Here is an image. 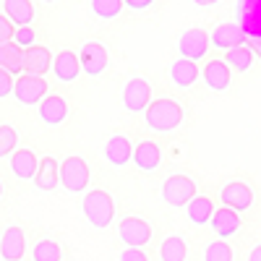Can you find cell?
Instances as JSON below:
<instances>
[{"label":"cell","mask_w":261,"mask_h":261,"mask_svg":"<svg viewBox=\"0 0 261 261\" xmlns=\"http://www.w3.org/2000/svg\"><path fill=\"white\" fill-rule=\"evenodd\" d=\"M53 73H55V79L63 81V84L76 81L79 73H81V60H79V55L71 53V50L58 53V55L53 58Z\"/></svg>","instance_id":"2e32d148"},{"label":"cell","mask_w":261,"mask_h":261,"mask_svg":"<svg viewBox=\"0 0 261 261\" xmlns=\"http://www.w3.org/2000/svg\"><path fill=\"white\" fill-rule=\"evenodd\" d=\"M92 11L102 21H113L123 11V0H92Z\"/></svg>","instance_id":"f1b7e54d"},{"label":"cell","mask_w":261,"mask_h":261,"mask_svg":"<svg viewBox=\"0 0 261 261\" xmlns=\"http://www.w3.org/2000/svg\"><path fill=\"white\" fill-rule=\"evenodd\" d=\"M204 261H232V248L227 241H214L204 251Z\"/></svg>","instance_id":"4dcf8cb0"},{"label":"cell","mask_w":261,"mask_h":261,"mask_svg":"<svg viewBox=\"0 0 261 261\" xmlns=\"http://www.w3.org/2000/svg\"><path fill=\"white\" fill-rule=\"evenodd\" d=\"M27 253V235L21 227H8L0 238V258L3 261H21Z\"/></svg>","instance_id":"4fadbf2b"},{"label":"cell","mask_w":261,"mask_h":261,"mask_svg":"<svg viewBox=\"0 0 261 261\" xmlns=\"http://www.w3.org/2000/svg\"><path fill=\"white\" fill-rule=\"evenodd\" d=\"M199 76H201V71H199V65H196L193 60L180 58V60H175V63L170 65V79H172V84H175V86H180V89L193 86L196 81H199Z\"/></svg>","instance_id":"603a6c76"},{"label":"cell","mask_w":261,"mask_h":261,"mask_svg":"<svg viewBox=\"0 0 261 261\" xmlns=\"http://www.w3.org/2000/svg\"><path fill=\"white\" fill-rule=\"evenodd\" d=\"M246 37H261V0H238V21Z\"/></svg>","instance_id":"8fae6325"},{"label":"cell","mask_w":261,"mask_h":261,"mask_svg":"<svg viewBox=\"0 0 261 261\" xmlns=\"http://www.w3.org/2000/svg\"><path fill=\"white\" fill-rule=\"evenodd\" d=\"M186 209H188V220H191L193 225H206V222H212V217H214V212H217L209 196H196V199H193Z\"/></svg>","instance_id":"484cf974"},{"label":"cell","mask_w":261,"mask_h":261,"mask_svg":"<svg viewBox=\"0 0 261 261\" xmlns=\"http://www.w3.org/2000/svg\"><path fill=\"white\" fill-rule=\"evenodd\" d=\"M201 76H204L206 86H209V89H214V92H225L227 86H230V79H232L230 65H227L225 60H209V63L204 65Z\"/></svg>","instance_id":"ffe728a7"},{"label":"cell","mask_w":261,"mask_h":261,"mask_svg":"<svg viewBox=\"0 0 261 261\" xmlns=\"http://www.w3.org/2000/svg\"><path fill=\"white\" fill-rule=\"evenodd\" d=\"M118 235L128 248H144L151 241V225L141 217H123L118 225Z\"/></svg>","instance_id":"5b68a950"},{"label":"cell","mask_w":261,"mask_h":261,"mask_svg":"<svg viewBox=\"0 0 261 261\" xmlns=\"http://www.w3.org/2000/svg\"><path fill=\"white\" fill-rule=\"evenodd\" d=\"M13 34H16V27L11 24V18L3 13V16H0V45H8V42H13Z\"/></svg>","instance_id":"836d02e7"},{"label":"cell","mask_w":261,"mask_h":261,"mask_svg":"<svg viewBox=\"0 0 261 261\" xmlns=\"http://www.w3.org/2000/svg\"><path fill=\"white\" fill-rule=\"evenodd\" d=\"M209 34L204 32V29H188V32H183L180 34V39H178V53H180V58H186V60H193V63H199L204 55H206V50H209Z\"/></svg>","instance_id":"ba28073f"},{"label":"cell","mask_w":261,"mask_h":261,"mask_svg":"<svg viewBox=\"0 0 261 261\" xmlns=\"http://www.w3.org/2000/svg\"><path fill=\"white\" fill-rule=\"evenodd\" d=\"M220 199H222L225 206H230V209H235V212H246V209H251V206L256 204L253 191H251L246 183H241V180L227 183V186L222 188V193H220Z\"/></svg>","instance_id":"30bf717a"},{"label":"cell","mask_w":261,"mask_h":261,"mask_svg":"<svg viewBox=\"0 0 261 261\" xmlns=\"http://www.w3.org/2000/svg\"><path fill=\"white\" fill-rule=\"evenodd\" d=\"M134 162L144 172H154L162 165V149H160V144L149 139V141H141L139 146H134Z\"/></svg>","instance_id":"ac0fdd59"},{"label":"cell","mask_w":261,"mask_h":261,"mask_svg":"<svg viewBox=\"0 0 261 261\" xmlns=\"http://www.w3.org/2000/svg\"><path fill=\"white\" fill-rule=\"evenodd\" d=\"M162 199L167 201V206H188L193 199H196V180L178 172V175H170L165 183H162Z\"/></svg>","instance_id":"3957f363"},{"label":"cell","mask_w":261,"mask_h":261,"mask_svg":"<svg viewBox=\"0 0 261 261\" xmlns=\"http://www.w3.org/2000/svg\"><path fill=\"white\" fill-rule=\"evenodd\" d=\"M118 261H149V256H146L141 248H125Z\"/></svg>","instance_id":"d590c367"},{"label":"cell","mask_w":261,"mask_h":261,"mask_svg":"<svg viewBox=\"0 0 261 261\" xmlns=\"http://www.w3.org/2000/svg\"><path fill=\"white\" fill-rule=\"evenodd\" d=\"M84 217L97 230L110 227L113 217H115V201H113V196L107 193V191H102V188L89 191V193L84 196Z\"/></svg>","instance_id":"7a4b0ae2"},{"label":"cell","mask_w":261,"mask_h":261,"mask_svg":"<svg viewBox=\"0 0 261 261\" xmlns=\"http://www.w3.org/2000/svg\"><path fill=\"white\" fill-rule=\"evenodd\" d=\"M123 6L130 8V11H146L154 6V0H123Z\"/></svg>","instance_id":"8d00e7d4"},{"label":"cell","mask_w":261,"mask_h":261,"mask_svg":"<svg viewBox=\"0 0 261 261\" xmlns=\"http://www.w3.org/2000/svg\"><path fill=\"white\" fill-rule=\"evenodd\" d=\"M50 68H53V53L45 45H32L24 50V73L45 76Z\"/></svg>","instance_id":"5bb4252c"},{"label":"cell","mask_w":261,"mask_h":261,"mask_svg":"<svg viewBox=\"0 0 261 261\" xmlns=\"http://www.w3.org/2000/svg\"><path fill=\"white\" fill-rule=\"evenodd\" d=\"M42 3H55V0H42Z\"/></svg>","instance_id":"b9f144b4"},{"label":"cell","mask_w":261,"mask_h":261,"mask_svg":"<svg viewBox=\"0 0 261 261\" xmlns=\"http://www.w3.org/2000/svg\"><path fill=\"white\" fill-rule=\"evenodd\" d=\"M151 105V84L146 79H130L123 86V107L128 113H144Z\"/></svg>","instance_id":"52a82bcc"},{"label":"cell","mask_w":261,"mask_h":261,"mask_svg":"<svg viewBox=\"0 0 261 261\" xmlns=\"http://www.w3.org/2000/svg\"><path fill=\"white\" fill-rule=\"evenodd\" d=\"M32 256H34V261H63V251H60V246L55 243V241H39L37 246H34V251H32Z\"/></svg>","instance_id":"f546056e"},{"label":"cell","mask_w":261,"mask_h":261,"mask_svg":"<svg viewBox=\"0 0 261 261\" xmlns=\"http://www.w3.org/2000/svg\"><path fill=\"white\" fill-rule=\"evenodd\" d=\"M0 199H3V186H0Z\"/></svg>","instance_id":"60d3db41"},{"label":"cell","mask_w":261,"mask_h":261,"mask_svg":"<svg viewBox=\"0 0 261 261\" xmlns=\"http://www.w3.org/2000/svg\"><path fill=\"white\" fill-rule=\"evenodd\" d=\"M16 144H18V134L13 125H0V160L13 154L16 151Z\"/></svg>","instance_id":"1f68e13d"},{"label":"cell","mask_w":261,"mask_h":261,"mask_svg":"<svg viewBox=\"0 0 261 261\" xmlns=\"http://www.w3.org/2000/svg\"><path fill=\"white\" fill-rule=\"evenodd\" d=\"M214 3H220V0H193V6H201V8H209Z\"/></svg>","instance_id":"ab89813d"},{"label":"cell","mask_w":261,"mask_h":261,"mask_svg":"<svg viewBox=\"0 0 261 261\" xmlns=\"http://www.w3.org/2000/svg\"><path fill=\"white\" fill-rule=\"evenodd\" d=\"M160 256H162V261H186L188 243L183 241L180 235H170V238H165L162 246H160Z\"/></svg>","instance_id":"4316f807"},{"label":"cell","mask_w":261,"mask_h":261,"mask_svg":"<svg viewBox=\"0 0 261 261\" xmlns=\"http://www.w3.org/2000/svg\"><path fill=\"white\" fill-rule=\"evenodd\" d=\"M60 183V162L55 157H42L39 170L34 175V186L39 191H55Z\"/></svg>","instance_id":"7402d4cb"},{"label":"cell","mask_w":261,"mask_h":261,"mask_svg":"<svg viewBox=\"0 0 261 261\" xmlns=\"http://www.w3.org/2000/svg\"><path fill=\"white\" fill-rule=\"evenodd\" d=\"M13 84H16V79H13L8 71L0 68V99L8 97V94H13Z\"/></svg>","instance_id":"e575fe53"},{"label":"cell","mask_w":261,"mask_h":261,"mask_svg":"<svg viewBox=\"0 0 261 261\" xmlns=\"http://www.w3.org/2000/svg\"><path fill=\"white\" fill-rule=\"evenodd\" d=\"M212 230H214L217 238H232L241 230V217H238V212L230 209V206L217 209L214 217H212Z\"/></svg>","instance_id":"44dd1931"},{"label":"cell","mask_w":261,"mask_h":261,"mask_svg":"<svg viewBox=\"0 0 261 261\" xmlns=\"http://www.w3.org/2000/svg\"><path fill=\"white\" fill-rule=\"evenodd\" d=\"M3 13L11 18L13 27H29L37 16L32 0H3Z\"/></svg>","instance_id":"cb8c5ba5"},{"label":"cell","mask_w":261,"mask_h":261,"mask_svg":"<svg viewBox=\"0 0 261 261\" xmlns=\"http://www.w3.org/2000/svg\"><path fill=\"white\" fill-rule=\"evenodd\" d=\"M13 97L21 102V105H39L42 99L47 97V81L45 76H18L16 84H13Z\"/></svg>","instance_id":"8992f818"},{"label":"cell","mask_w":261,"mask_h":261,"mask_svg":"<svg viewBox=\"0 0 261 261\" xmlns=\"http://www.w3.org/2000/svg\"><path fill=\"white\" fill-rule=\"evenodd\" d=\"M39 118L47 125H60L68 118V105H65V99L58 97V94H47L39 102Z\"/></svg>","instance_id":"d6986e66"},{"label":"cell","mask_w":261,"mask_h":261,"mask_svg":"<svg viewBox=\"0 0 261 261\" xmlns=\"http://www.w3.org/2000/svg\"><path fill=\"white\" fill-rule=\"evenodd\" d=\"M79 60H81L84 73L99 76V73H105L107 63H110V55H107V47L99 45V42H84V47L79 53Z\"/></svg>","instance_id":"9c48e42d"},{"label":"cell","mask_w":261,"mask_h":261,"mask_svg":"<svg viewBox=\"0 0 261 261\" xmlns=\"http://www.w3.org/2000/svg\"><path fill=\"white\" fill-rule=\"evenodd\" d=\"M39 170V160L32 149H16L11 157V172L18 180H34Z\"/></svg>","instance_id":"e0dca14e"},{"label":"cell","mask_w":261,"mask_h":261,"mask_svg":"<svg viewBox=\"0 0 261 261\" xmlns=\"http://www.w3.org/2000/svg\"><path fill=\"white\" fill-rule=\"evenodd\" d=\"M105 160L113 167H125L128 162H134V144H130V139L123 134L110 136L105 144Z\"/></svg>","instance_id":"7c38bea8"},{"label":"cell","mask_w":261,"mask_h":261,"mask_svg":"<svg viewBox=\"0 0 261 261\" xmlns=\"http://www.w3.org/2000/svg\"><path fill=\"white\" fill-rule=\"evenodd\" d=\"M253 50L248 47V45H241V47H232V50H227L225 53V63L230 65L232 71H238V73H246L248 68H251V63H253Z\"/></svg>","instance_id":"83f0119b"},{"label":"cell","mask_w":261,"mask_h":261,"mask_svg":"<svg viewBox=\"0 0 261 261\" xmlns=\"http://www.w3.org/2000/svg\"><path fill=\"white\" fill-rule=\"evenodd\" d=\"M13 42L18 47H32V45H37L34 42V32H32V27H16V34H13Z\"/></svg>","instance_id":"d6a6232c"},{"label":"cell","mask_w":261,"mask_h":261,"mask_svg":"<svg viewBox=\"0 0 261 261\" xmlns=\"http://www.w3.org/2000/svg\"><path fill=\"white\" fill-rule=\"evenodd\" d=\"M248 261H261V246H256V248L248 253Z\"/></svg>","instance_id":"f35d334b"},{"label":"cell","mask_w":261,"mask_h":261,"mask_svg":"<svg viewBox=\"0 0 261 261\" xmlns=\"http://www.w3.org/2000/svg\"><path fill=\"white\" fill-rule=\"evenodd\" d=\"M144 120L151 130H157V134H170V130H175L180 123H183V107L175 102V99H154L146 110H144Z\"/></svg>","instance_id":"6da1fadb"},{"label":"cell","mask_w":261,"mask_h":261,"mask_svg":"<svg viewBox=\"0 0 261 261\" xmlns=\"http://www.w3.org/2000/svg\"><path fill=\"white\" fill-rule=\"evenodd\" d=\"M0 68L8 71L11 76L24 71V47H18L16 42L0 45Z\"/></svg>","instance_id":"d4e9b609"},{"label":"cell","mask_w":261,"mask_h":261,"mask_svg":"<svg viewBox=\"0 0 261 261\" xmlns=\"http://www.w3.org/2000/svg\"><path fill=\"white\" fill-rule=\"evenodd\" d=\"M212 45L220 47V50H232V47H241L248 42L246 32L241 29V24H220L212 32Z\"/></svg>","instance_id":"9a60e30c"},{"label":"cell","mask_w":261,"mask_h":261,"mask_svg":"<svg viewBox=\"0 0 261 261\" xmlns=\"http://www.w3.org/2000/svg\"><path fill=\"white\" fill-rule=\"evenodd\" d=\"M92 175H89V165L84 162V157H65L60 165V183L65 191L71 193H81L89 186Z\"/></svg>","instance_id":"277c9868"},{"label":"cell","mask_w":261,"mask_h":261,"mask_svg":"<svg viewBox=\"0 0 261 261\" xmlns=\"http://www.w3.org/2000/svg\"><path fill=\"white\" fill-rule=\"evenodd\" d=\"M248 47H251L253 55L261 60V37H248Z\"/></svg>","instance_id":"74e56055"}]
</instances>
